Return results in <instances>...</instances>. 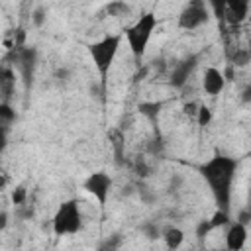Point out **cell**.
Masks as SVG:
<instances>
[{
  "mask_svg": "<svg viewBox=\"0 0 251 251\" xmlns=\"http://www.w3.org/2000/svg\"><path fill=\"white\" fill-rule=\"evenodd\" d=\"M237 167H239V163L233 157L218 153V155L210 157L206 163H202L200 169H198L220 210H229L231 186H233V180H235Z\"/></svg>",
  "mask_w": 251,
  "mask_h": 251,
  "instance_id": "obj_1",
  "label": "cell"
},
{
  "mask_svg": "<svg viewBox=\"0 0 251 251\" xmlns=\"http://www.w3.org/2000/svg\"><path fill=\"white\" fill-rule=\"evenodd\" d=\"M157 25H159L157 16H155L153 12H145V14H141L129 27H126L124 37H126L127 47H129V51H131V55H133L135 59H141V57L145 55L147 45H149V41H151L155 29H157Z\"/></svg>",
  "mask_w": 251,
  "mask_h": 251,
  "instance_id": "obj_2",
  "label": "cell"
},
{
  "mask_svg": "<svg viewBox=\"0 0 251 251\" xmlns=\"http://www.w3.org/2000/svg\"><path fill=\"white\" fill-rule=\"evenodd\" d=\"M120 45H122V35H114V33L112 35L108 33L88 45V55H90L102 82H106V76L110 75V69L114 67Z\"/></svg>",
  "mask_w": 251,
  "mask_h": 251,
  "instance_id": "obj_3",
  "label": "cell"
},
{
  "mask_svg": "<svg viewBox=\"0 0 251 251\" xmlns=\"http://www.w3.org/2000/svg\"><path fill=\"white\" fill-rule=\"evenodd\" d=\"M82 227V214L76 200L63 202L53 216V231L55 235H75Z\"/></svg>",
  "mask_w": 251,
  "mask_h": 251,
  "instance_id": "obj_4",
  "label": "cell"
},
{
  "mask_svg": "<svg viewBox=\"0 0 251 251\" xmlns=\"http://www.w3.org/2000/svg\"><path fill=\"white\" fill-rule=\"evenodd\" d=\"M208 18H210V8H208L206 0H188V4L178 14V27L192 31V29H198L200 25H204L208 22Z\"/></svg>",
  "mask_w": 251,
  "mask_h": 251,
  "instance_id": "obj_5",
  "label": "cell"
},
{
  "mask_svg": "<svg viewBox=\"0 0 251 251\" xmlns=\"http://www.w3.org/2000/svg\"><path fill=\"white\" fill-rule=\"evenodd\" d=\"M82 188H84L88 194H92V196L98 200L100 206H104L106 200H108V194H110V190H112V176H110L108 173H104V171L90 173V175L84 178Z\"/></svg>",
  "mask_w": 251,
  "mask_h": 251,
  "instance_id": "obj_6",
  "label": "cell"
},
{
  "mask_svg": "<svg viewBox=\"0 0 251 251\" xmlns=\"http://www.w3.org/2000/svg\"><path fill=\"white\" fill-rule=\"evenodd\" d=\"M226 88V76L216 67H206L202 75V90L208 96H218Z\"/></svg>",
  "mask_w": 251,
  "mask_h": 251,
  "instance_id": "obj_7",
  "label": "cell"
},
{
  "mask_svg": "<svg viewBox=\"0 0 251 251\" xmlns=\"http://www.w3.org/2000/svg\"><path fill=\"white\" fill-rule=\"evenodd\" d=\"M247 241V224L243 222H231L229 227H227V233H226V247L229 251H239L243 249Z\"/></svg>",
  "mask_w": 251,
  "mask_h": 251,
  "instance_id": "obj_8",
  "label": "cell"
},
{
  "mask_svg": "<svg viewBox=\"0 0 251 251\" xmlns=\"http://www.w3.org/2000/svg\"><path fill=\"white\" fill-rule=\"evenodd\" d=\"M249 14V0H227L226 2V8H224V16L229 24H241L245 22Z\"/></svg>",
  "mask_w": 251,
  "mask_h": 251,
  "instance_id": "obj_9",
  "label": "cell"
},
{
  "mask_svg": "<svg viewBox=\"0 0 251 251\" xmlns=\"http://www.w3.org/2000/svg\"><path fill=\"white\" fill-rule=\"evenodd\" d=\"M194 67H196V59H194V57L184 59V61H180L178 65H175V69H173V73H171V84H173L175 88L184 86L186 80H188V76L192 75Z\"/></svg>",
  "mask_w": 251,
  "mask_h": 251,
  "instance_id": "obj_10",
  "label": "cell"
},
{
  "mask_svg": "<svg viewBox=\"0 0 251 251\" xmlns=\"http://www.w3.org/2000/svg\"><path fill=\"white\" fill-rule=\"evenodd\" d=\"M14 122H16V110L8 102H2L0 100V151L6 145L8 131H10V127H12Z\"/></svg>",
  "mask_w": 251,
  "mask_h": 251,
  "instance_id": "obj_11",
  "label": "cell"
},
{
  "mask_svg": "<svg viewBox=\"0 0 251 251\" xmlns=\"http://www.w3.org/2000/svg\"><path fill=\"white\" fill-rule=\"evenodd\" d=\"M14 86H16V75L12 69H0V100L2 102H8L10 94L14 92Z\"/></svg>",
  "mask_w": 251,
  "mask_h": 251,
  "instance_id": "obj_12",
  "label": "cell"
},
{
  "mask_svg": "<svg viewBox=\"0 0 251 251\" xmlns=\"http://www.w3.org/2000/svg\"><path fill=\"white\" fill-rule=\"evenodd\" d=\"M163 239H165V245H167L169 249H176V247H180V243L184 241V233H182L178 227H169V229L165 231Z\"/></svg>",
  "mask_w": 251,
  "mask_h": 251,
  "instance_id": "obj_13",
  "label": "cell"
},
{
  "mask_svg": "<svg viewBox=\"0 0 251 251\" xmlns=\"http://www.w3.org/2000/svg\"><path fill=\"white\" fill-rule=\"evenodd\" d=\"M33 59H35V51L33 49H25L22 55H20V67H22V73L27 76L31 67H33Z\"/></svg>",
  "mask_w": 251,
  "mask_h": 251,
  "instance_id": "obj_14",
  "label": "cell"
},
{
  "mask_svg": "<svg viewBox=\"0 0 251 251\" xmlns=\"http://www.w3.org/2000/svg\"><path fill=\"white\" fill-rule=\"evenodd\" d=\"M229 224V216H227V210H216L212 220H210V226L212 227H218V226H227Z\"/></svg>",
  "mask_w": 251,
  "mask_h": 251,
  "instance_id": "obj_15",
  "label": "cell"
},
{
  "mask_svg": "<svg viewBox=\"0 0 251 251\" xmlns=\"http://www.w3.org/2000/svg\"><path fill=\"white\" fill-rule=\"evenodd\" d=\"M196 122H198V126H202V127L212 122V112H210L208 106H198V110H196Z\"/></svg>",
  "mask_w": 251,
  "mask_h": 251,
  "instance_id": "obj_16",
  "label": "cell"
},
{
  "mask_svg": "<svg viewBox=\"0 0 251 251\" xmlns=\"http://www.w3.org/2000/svg\"><path fill=\"white\" fill-rule=\"evenodd\" d=\"M226 2H227V0H206L208 8L214 12V16H216V18H222V16H224V8H226Z\"/></svg>",
  "mask_w": 251,
  "mask_h": 251,
  "instance_id": "obj_17",
  "label": "cell"
},
{
  "mask_svg": "<svg viewBox=\"0 0 251 251\" xmlns=\"http://www.w3.org/2000/svg\"><path fill=\"white\" fill-rule=\"evenodd\" d=\"M12 200H14V204H22V202L25 200V188H24V186H18V188L12 192Z\"/></svg>",
  "mask_w": 251,
  "mask_h": 251,
  "instance_id": "obj_18",
  "label": "cell"
},
{
  "mask_svg": "<svg viewBox=\"0 0 251 251\" xmlns=\"http://www.w3.org/2000/svg\"><path fill=\"white\" fill-rule=\"evenodd\" d=\"M6 218H8V216H6V212H2V214H0V229H4V227H6V224H8V222H6Z\"/></svg>",
  "mask_w": 251,
  "mask_h": 251,
  "instance_id": "obj_19",
  "label": "cell"
}]
</instances>
